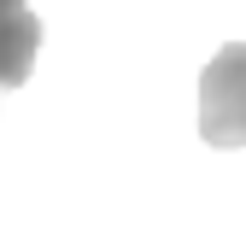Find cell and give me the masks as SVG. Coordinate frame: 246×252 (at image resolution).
Instances as JSON below:
<instances>
[{"instance_id": "obj_1", "label": "cell", "mask_w": 246, "mask_h": 252, "mask_svg": "<svg viewBox=\"0 0 246 252\" xmlns=\"http://www.w3.org/2000/svg\"><path fill=\"white\" fill-rule=\"evenodd\" d=\"M199 141L205 147H246V41L217 47L199 70Z\"/></svg>"}, {"instance_id": "obj_2", "label": "cell", "mask_w": 246, "mask_h": 252, "mask_svg": "<svg viewBox=\"0 0 246 252\" xmlns=\"http://www.w3.org/2000/svg\"><path fill=\"white\" fill-rule=\"evenodd\" d=\"M35 53H41V18L30 12V0H0V100L24 88Z\"/></svg>"}]
</instances>
